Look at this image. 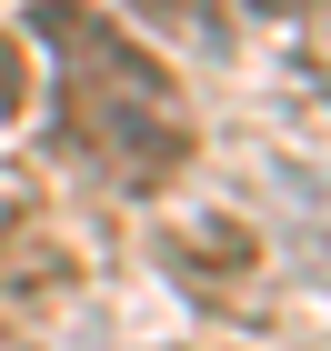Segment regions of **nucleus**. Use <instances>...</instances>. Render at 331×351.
I'll list each match as a JSON object with an SVG mask.
<instances>
[{
  "mask_svg": "<svg viewBox=\"0 0 331 351\" xmlns=\"http://www.w3.org/2000/svg\"><path fill=\"white\" fill-rule=\"evenodd\" d=\"M30 30L60 60V121H71V141H81L90 161L121 191L181 181V161H191V110H181V90H171L161 60L140 51L110 10H90V0H40Z\"/></svg>",
  "mask_w": 331,
  "mask_h": 351,
  "instance_id": "obj_1",
  "label": "nucleus"
},
{
  "mask_svg": "<svg viewBox=\"0 0 331 351\" xmlns=\"http://www.w3.org/2000/svg\"><path fill=\"white\" fill-rule=\"evenodd\" d=\"M0 291H10V301H40V311L81 291V261H71V241H60L51 221H30V211L0 221Z\"/></svg>",
  "mask_w": 331,
  "mask_h": 351,
  "instance_id": "obj_2",
  "label": "nucleus"
},
{
  "mask_svg": "<svg viewBox=\"0 0 331 351\" xmlns=\"http://www.w3.org/2000/svg\"><path fill=\"white\" fill-rule=\"evenodd\" d=\"M171 271H181V281H231V291H241L251 271H261V251H251L241 221H191V231L171 241Z\"/></svg>",
  "mask_w": 331,
  "mask_h": 351,
  "instance_id": "obj_3",
  "label": "nucleus"
},
{
  "mask_svg": "<svg viewBox=\"0 0 331 351\" xmlns=\"http://www.w3.org/2000/svg\"><path fill=\"white\" fill-rule=\"evenodd\" d=\"M140 21H161V30H181V40H221V0H131Z\"/></svg>",
  "mask_w": 331,
  "mask_h": 351,
  "instance_id": "obj_4",
  "label": "nucleus"
},
{
  "mask_svg": "<svg viewBox=\"0 0 331 351\" xmlns=\"http://www.w3.org/2000/svg\"><path fill=\"white\" fill-rule=\"evenodd\" d=\"M30 110V71H21V40L0 30V121H21Z\"/></svg>",
  "mask_w": 331,
  "mask_h": 351,
  "instance_id": "obj_5",
  "label": "nucleus"
},
{
  "mask_svg": "<svg viewBox=\"0 0 331 351\" xmlns=\"http://www.w3.org/2000/svg\"><path fill=\"white\" fill-rule=\"evenodd\" d=\"M251 10H271V21H291V10H311V0H251Z\"/></svg>",
  "mask_w": 331,
  "mask_h": 351,
  "instance_id": "obj_6",
  "label": "nucleus"
}]
</instances>
